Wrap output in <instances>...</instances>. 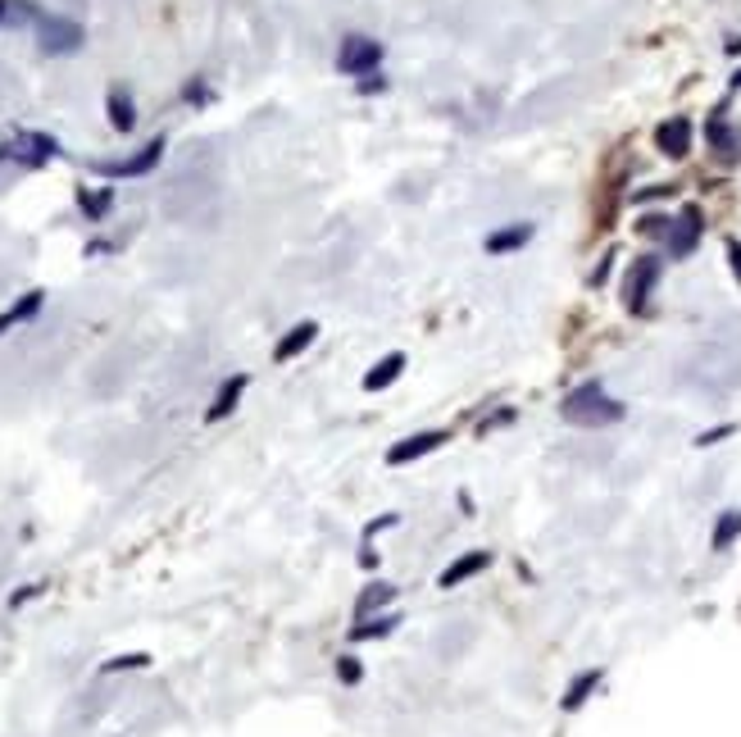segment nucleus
<instances>
[{"mask_svg":"<svg viewBox=\"0 0 741 737\" xmlns=\"http://www.w3.org/2000/svg\"><path fill=\"white\" fill-rule=\"evenodd\" d=\"M569 423L578 428H605V423H619L623 419V405L614 396H605L601 383H582L578 392L564 396V410H560Z\"/></svg>","mask_w":741,"mask_h":737,"instance_id":"nucleus-1","label":"nucleus"},{"mask_svg":"<svg viewBox=\"0 0 741 737\" xmlns=\"http://www.w3.org/2000/svg\"><path fill=\"white\" fill-rule=\"evenodd\" d=\"M37 41H41L46 55H73V50H83L87 32H83V23H73V19L41 14V19H37Z\"/></svg>","mask_w":741,"mask_h":737,"instance_id":"nucleus-2","label":"nucleus"},{"mask_svg":"<svg viewBox=\"0 0 741 737\" xmlns=\"http://www.w3.org/2000/svg\"><path fill=\"white\" fill-rule=\"evenodd\" d=\"M378 64H383V41L364 37V32L346 37V41H341V50H337V68H341V73H350V78H364V73H378Z\"/></svg>","mask_w":741,"mask_h":737,"instance_id":"nucleus-3","label":"nucleus"},{"mask_svg":"<svg viewBox=\"0 0 741 737\" xmlns=\"http://www.w3.org/2000/svg\"><path fill=\"white\" fill-rule=\"evenodd\" d=\"M160 155H164V137H155V141H146L137 155H128V160H96L92 169L96 173H105V178H141V173H151L155 164H160Z\"/></svg>","mask_w":741,"mask_h":737,"instance_id":"nucleus-4","label":"nucleus"},{"mask_svg":"<svg viewBox=\"0 0 741 737\" xmlns=\"http://www.w3.org/2000/svg\"><path fill=\"white\" fill-rule=\"evenodd\" d=\"M59 155V141L55 137H46V132H14V141L0 151V160H23V164H46V160H55Z\"/></svg>","mask_w":741,"mask_h":737,"instance_id":"nucleus-5","label":"nucleus"},{"mask_svg":"<svg viewBox=\"0 0 741 737\" xmlns=\"http://www.w3.org/2000/svg\"><path fill=\"white\" fill-rule=\"evenodd\" d=\"M655 282H659V255H641V260L632 264L628 282H623V301H628L632 315L646 306V297H650V287H655Z\"/></svg>","mask_w":741,"mask_h":737,"instance_id":"nucleus-6","label":"nucleus"},{"mask_svg":"<svg viewBox=\"0 0 741 737\" xmlns=\"http://www.w3.org/2000/svg\"><path fill=\"white\" fill-rule=\"evenodd\" d=\"M701 233H705V218H701V209H696V205H687V209H683V218H674V228H669V255H674V260L692 255V251H696V242H701Z\"/></svg>","mask_w":741,"mask_h":737,"instance_id":"nucleus-7","label":"nucleus"},{"mask_svg":"<svg viewBox=\"0 0 741 737\" xmlns=\"http://www.w3.org/2000/svg\"><path fill=\"white\" fill-rule=\"evenodd\" d=\"M655 146H659L669 160H683V155L692 151V119H687V114L664 119V123L655 128Z\"/></svg>","mask_w":741,"mask_h":737,"instance_id":"nucleus-8","label":"nucleus"},{"mask_svg":"<svg viewBox=\"0 0 741 737\" xmlns=\"http://www.w3.org/2000/svg\"><path fill=\"white\" fill-rule=\"evenodd\" d=\"M441 441H446V432H441V428H432V432H414V437L396 441V447L387 451V465H410V460H419V456L437 451Z\"/></svg>","mask_w":741,"mask_h":737,"instance_id":"nucleus-9","label":"nucleus"},{"mask_svg":"<svg viewBox=\"0 0 741 737\" xmlns=\"http://www.w3.org/2000/svg\"><path fill=\"white\" fill-rule=\"evenodd\" d=\"M710 146L723 164H737L741 160V128H732V123H723V114H714L710 119Z\"/></svg>","mask_w":741,"mask_h":737,"instance_id":"nucleus-10","label":"nucleus"},{"mask_svg":"<svg viewBox=\"0 0 741 737\" xmlns=\"http://www.w3.org/2000/svg\"><path fill=\"white\" fill-rule=\"evenodd\" d=\"M491 564V555L487 551H469V555H460V560H451L446 569H441V578H437V587H446V592H451V587H460L464 578H473V573H482Z\"/></svg>","mask_w":741,"mask_h":737,"instance_id":"nucleus-11","label":"nucleus"},{"mask_svg":"<svg viewBox=\"0 0 741 737\" xmlns=\"http://www.w3.org/2000/svg\"><path fill=\"white\" fill-rule=\"evenodd\" d=\"M314 337H319V324H314V319H305V324H296V328H291V333H287V337H282V342L273 346V360H278V364H287V360H296V355H301V351H305V346H310Z\"/></svg>","mask_w":741,"mask_h":737,"instance_id":"nucleus-12","label":"nucleus"},{"mask_svg":"<svg viewBox=\"0 0 741 737\" xmlns=\"http://www.w3.org/2000/svg\"><path fill=\"white\" fill-rule=\"evenodd\" d=\"M246 383H251L246 374H233V378H228L224 387H218V396H214V405L205 410V419H209V423H218V419H228V414L237 410V401H242V392H246Z\"/></svg>","mask_w":741,"mask_h":737,"instance_id":"nucleus-13","label":"nucleus"},{"mask_svg":"<svg viewBox=\"0 0 741 737\" xmlns=\"http://www.w3.org/2000/svg\"><path fill=\"white\" fill-rule=\"evenodd\" d=\"M533 242V224H509V228H496V233H487V251L491 255H509V251H518V246H528Z\"/></svg>","mask_w":741,"mask_h":737,"instance_id":"nucleus-14","label":"nucleus"},{"mask_svg":"<svg viewBox=\"0 0 741 737\" xmlns=\"http://www.w3.org/2000/svg\"><path fill=\"white\" fill-rule=\"evenodd\" d=\"M401 368H405V355H401V351L383 355V360L364 374V392H383V387H392V383L401 378Z\"/></svg>","mask_w":741,"mask_h":737,"instance_id":"nucleus-15","label":"nucleus"},{"mask_svg":"<svg viewBox=\"0 0 741 737\" xmlns=\"http://www.w3.org/2000/svg\"><path fill=\"white\" fill-rule=\"evenodd\" d=\"M392 601H396V587H392V582H368L364 592H359V601H355V619L378 615V610H387Z\"/></svg>","mask_w":741,"mask_h":737,"instance_id":"nucleus-16","label":"nucleus"},{"mask_svg":"<svg viewBox=\"0 0 741 737\" xmlns=\"http://www.w3.org/2000/svg\"><path fill=\"white\" fill-rule=\"evenodd\" d=\"M105 110H110V123H114V132H132V128H137V110H132V96H128L123 87H114V92H110Z\"/></svg>","mask_w":741,"mask_h":737,"instance_id":"nucleus-17","label":"nucleus"},{"mask_svg":"<svg viewBox=\"0 0 741 737\" xmlns=\"http://www.w3.org/2000/svg\"><path fill=\"white\" fill-rule=\"evenodd\" d=\"M396 624H401V615H368V619H359V624L350 628V642H374V637H387V633H396Z\"/></svg>","mask_w":741,"mask_h":737,"instance_id":"nucleus-18","label":"nucleus"},{"mask_svg":"<svg viewBox=\"0 0 741 737\" xmlns=\"http://www.w3.org/2000/svg\"><path fill=\"white\" fill-rule=\"evenodd\" d=\"M37 310H41V291H28V297H23V301H14V306H10L5 315H0V333H10L14 324H23V319H32Z\"/></svg>","mask_w":741,"mask_h":737,"instance_id":"nucleus-19","label":"nucleus"},{"mask_svg":"<svg viewBox=\"0 0 741 737\" xmlns=\"http://www.w3.org/2000/svg\"><path fill=\"white\" fill-rule=\"evenodd\" d=\"M596 683H601V670H587V674H578V679L569 683V692H564V701H560V706H564V710H578V706L591 697V688H596Z\"/></svg>","mask_w":741,"mask_h":737,"instance_id":"nucleus-20","label":"nucleus"},{"mask_svg":"<svg viewBox=\"0 0 741 737\" xmlns=\"http://www.w3.org/2000/svg\"><path fill=\"white\" fill-rule=\"evenodd\" d=\"M737 537H741V510H728L723 519L714 524V551H728Z\"/></svg>","mask_w":741,"mask_h":737,"instance_id":"nucleus-21","label":"nucleus"},{"mask_svg":"<svg viewBox=\"0 0 741 737\" xmlns=\"http://www.w3.org/2000/svg\"><path fill=\"white\" fill-rule=\"evenodd\" d=\"M110 200H114V191H110V187H105V191H87V187L78 191V205H83V214H87V218H101V214L110 209Z\"/></svg>","mask_w":741,"mask_h":737,"instance_id":"nucleus-22","label":"nucleus"},{"mask_svg":"<svg viewBox=\"0 0 741 737\" xmlns=\"http://www.w3.org/2000/svg\"><path fill=\"white\" fill-rule=\"evenodd\" d=\"M151 665V655L146 651H132V655H114V660H105V674H119V670H146Z\"/></svg>","mask_w":741,"mask_h":737,"instance_id":"nucleus-23","label":"nucleus"},{"mask_svg":"<svg viewBox=\"0 0 741 737\" xmlns=\"http://www.w3.org/2000/svg\"><path fill=\"white\" fill-rule=\"evenodd\" d=\"M646 237H669V228H674V218H664V214H646L641 224H637Z\"/></svg>","mask_w":741,"mask_h":737,"instance_id":"nucleus-24","label":"nucleus"},{"mask_svg":"<svg viewBox=\"0 0 741 737\" xmlns=\"http://www.w3.org/2000/svg\"><path fill=\"white\" fill-rule=\"evenodd\" d=\"M337 679H341V683H359V679H364V670H359L355 655H341V660H337Z\"/></svg>","mask_w":741,"mask_h":737,"instance_id":"nucleus-25","label":"nucleus"},{"mask_svg":"<svg viewBox=\"0 0 741 737\" xmlns=\"http://www.w3.org/2000/svg\"><path fill=\"white\" fill-rule=\"evenodd\" d=\"M723 437H732V423H723V428H714V432H701L696 447H714V441H723Z\"/></svg>","mask_w":741,"mask_h":737,"instance_id":"nucleus-26","label":"nucleus"},{"mask_svg":"<svg viewBox=\"0 0 741 737\" xmlns=\"http://www.w3.org/2000/svg\"><path fill=\"white\" fill-rule=\"evenodd\" d=\"M383 528H396V514H383V519H374V524L364 528V537H378Z\"/></svg>","mask_w":741,"mask_h":737,"instance_id":"nucleus-27","label":"nucleus"},{"mask_svg":"<svg viewBox=\"0 0 741 737\" xmlns=\"http://www.w3.org/2000/svg\"><path fill=\"white\" fill-rule=\"evenodd\" d=\"M728 260H732V273H737V282H741V242H737V237H728Z\"/></svg>","mask_w":741,"mask_h":737,"instance_id":"nucleus-28","label":"nucleus"},{"mask_svg":"<svg viewBox=\"0 0 741 737\" xmlns=\"http://www.w3.org/2000/svg\"><path fill=\"white\" fill-rule=\"evenodd\" d=\"M387 83L378 78V73H364V83H359V92H368V96H374V92H383Z\"/></svg>","mask_w":741,"mask_h":737,"instance_id":"nucleus-29","label":"nucleus"},{"mask_svg":"<svg viewBox=\"0 0 741 737\" xmlns=\"http://www.w3.org/2000/svg\"><path fill=\"white\" fill-rule=\"evenodd\" d=\"M37 592H41V587H23V592H14V597H10V606H23V601H32Z\"/></svg>","mask_w":741,"mask_h":737,"instance_id":"nucleus-30","label":"nucleus"},{"mask_svg":"<svg viewBox=\"0 0 741 737\" xmlns=\"http://www.w3.org/2000/svg\"><path fill=\"white\" fill-rule=\"evenodd\" d=\"M187 101H209V92L200 83H187Z\"/></svg>","mask_w":741,"mask_h":737,"instance_id":"nucleus-31","label":"nucleus"},{"mask_svg":"<svg viewBox=\"0 0 741 737\" xmlns=\"http://www.w3.org/2000/svg\"><path fill=\"white\" fill-rule=\"evenodd\" d=\"M10 10H14V0H0V23L10 19Z\"/></svg>","mask_w":741,"mask_h":737,"instance_id":"nucleus-32","label":"nucleus"},{"mask_svg":"<svg viewBox=\"0 0 741 737\" xmlns=\"http://www.w3.org/2000/svg\"><path fill=\"white\" fill-rule=\"evenodd\" d=\"M732 87H741V68H737V73H732Z\"/></svg>","mask_w":741,"mask_h":737,"instance_id":"nucleus-33","label":"nucleus"}]
</instances>
